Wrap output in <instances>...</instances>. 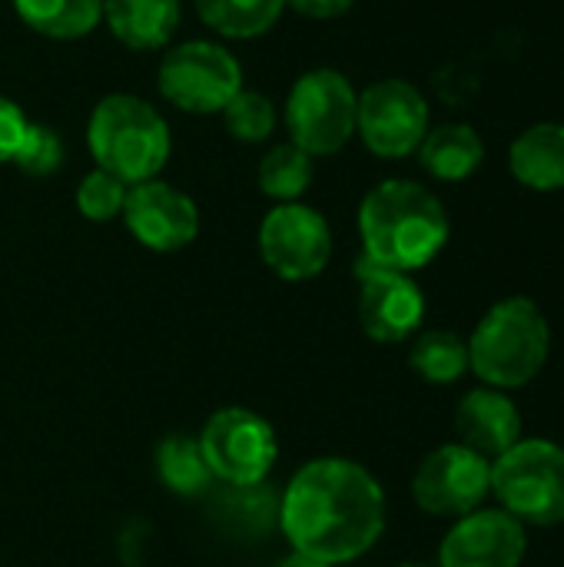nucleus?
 <instances>
[{
	"mask_svg": "<svg viewBox=\"0 0 564 567\" xmlns=\"http://www.w3.org/2000/svg\"><path fill=\"white\" fill-rule=\"evenodd\" d=\"M276 522L293 551L329 567L349 565L379 545L386 492L352 458H312L283 488Z\"/></svg>",
	"mask_w": 564,
	"mask_h": 567,
	"instance_id": "obj_1",
	"label": "nucleus"
},
{
	"mask_svg": "<svg viewBox=\"0 0 564 567\" xmlns=\"http://www.w3.org/2000/svg\"><path fill=\"white\" fill-rule=\"evenodd\" d=\"M362 256L399 269H425L449 243V213L442 199L412 179H386L359 206Z\"/></svg>",
	"mask_w": 564,
	"mask_h": 567,
	"instance_id": "obj_2",
	"label": "nucleus"
},
{
	"mask_svg": "<svg viewBox=\"0 0 564 567\" xmlns=\"http://www.w3.org/2000/svg\"><path fill=\"white\" fill-rule=\"evenodd\" d=\"M86 146L96 169L136 186L163 173L173 140L170 123L153 103L133 93H110L90 113Z\"/></svg>",
	"mask_w": 564,
	"mask_h": 567,
	"instance_id": "obj_3",
	"label": "nucleus"
},
{
	"mask_svg": "<svg viewBox=\"0 0 564 567\" xmlns=\"http://www.w3.org/2000/svg\"><path fill=\"white\" fill-rule=\"evenodd\" d=\"M552 329L529 296L495 302L469 339V369L499 392L529 385L548 362Z\"/></svg>",
	"mask_w": 564,
	"mask_h": 567,
	"instance_id": "obj_4",
	"label": "nucleus"
},
{
	"mask_svg": "<svg viewBox=\"0 0 564 567\" xmlns=\"http://www.w3.org/2000/svg\"><path fill=\"white\" fill-rule=\"evenodd\" d=\"M492 495L522 525H564V445L522 439L492 462Z\"/></svg>",
	"mask_w": 564,
	"mask_h": 567,
	"instance_id": "obj_5",
	"label": "nucleus"
},
{
	"mask_svg": "<svg viewBox=\"0 0 564 567\" xmlns=\"http://www.w3.org/2000/svg\"><path fill=\"white\" fill-rule=\"evenodd\" d=\"M359 93L332 66L306 70L286 96V130L309 156H336L356 133Z\"/></svg>",
	"mask_w": 564,
	"mask_h": 567,
	"instance_id": "obj_6",
	"label": "nucleus"
},
{
	"mask_svg": "<svg viewBox=\"0 0 564 567\" xmlns=\"http://www.w3.org/2000/svg\"><path fill=\"white\" fill-rule=\"evenodd\" d=\"M196 439L213 478L223 482L226 488L266 485L279 458V439L269 419L243 405L216 409L203 422Z\"/></svg>",
	"mask_w": 564,
	"mask_h": 567,
	"instance_id": "obj_7",
	"label": "nucleus"
},
{
	"mask_svg": "<svg viewBox=\"0 0 564 567\" xmlns=\"http://www.w3.org/2000/svg\"><path fill=\"white\" fill-rule=\"evenodd\" d=\"M156 86L163 100L183 113H223L243 90V66L213 40H186L166 50Z\"/></svg>",
	"mask_w": 564,
	"mask_h": 567,
	"instance_id": "obj_8",
	"label": "nucleus"
},
{
	"mask_svg": "<svg viewBox=\"0 0 564 567\" xmlns=\"http://www.w3.org/2000/svg\"><path fill=\"white\" fill-rule=\"evenodd\" d=\"M259 259L283 282H309L332 259V229L306 203H276L256 233Z\"/></svg>",
	"mask_w": 564,
	"mask_h": 567,
	"instance_id": "obj_9",
	"label": "nucleus"
},
{
	"mask_svg": "<svg viewBox=\"0 0 564 567\" xmlns=\"http://www.w3.org/2000/svg\"><path fill=\"white\" fill-rule=\"evenodd\" d=\"M356 133L382 159H406L429 133V103L409 80L389 76L359 93Z\"/></svg>",
	"mask_w": 564,
	"mask_h": 567,
	"instance_id": "obj_10",
	"label": "nucleus"
},
{
	"mask_svg": "<svg viewBox=\"0 0 564 567\" xmlns=\"http://www.w3.org/2000/svg\"><path fill=\"white\" fill-rule=\"evenodd\" d=\"M492 495V462L462 442L429 452L412 475V498L432 518H462Z\"/></svg>",
	"mask_w": 564,
	"mask_h": 567,
	"instance_id": "obj_11",
	"label": "nucleus"
},
{
	"mask_svg": "<svg viewBox=\"0 0 564 567\" xmlns=\"http://www.w3.org/2000/svg\"><path fill=\"white\" fill-rule=\"evenodd\" d=\"M356 282H359V326L372 342L396 346L422 329L425 292L419 289L412 272H399L359 256Z\"/></svg>",
	"mask_w": 564,
	"mask_h": 567,
	"instance_id": "obj_12",
	"label": "nucleus"
},
{
	"mask_svg": "<svg viewBox=\"0 0 564 567\" xmlns=\"http://www.w3.org/2000/svg\"><path fill=\"white\" fill-rule=\"evenodd\" d=\"M120 219L126 223L130 236L153 252H180L199 236L196 203L160 176L126 189Z\"/></svg>",
	"mask_w": 564,
	"mask_h": 567,
	"instance_id": "obj_13",
	"label": "nucleus"
},
{
	"mask_svg": "<svg viewBox=\"0 0 564 567\" xmlns=\"http://www.w3.org/2000/svg\"><path fill=\"white\" fill-rule=\"evenodd\" d=\"M529 551L525 525L502 508H475L455 518L439 548V567H522Z\"/></svg>",
	"mask_w": 564,
	"mask_h": 567,
	"instance_id": "obj_14",
	"label": "nucleus"
},
{
	"mask_svg": "<svg viewBox=\"0 0 564 567\" xmlns=\"http://www.w3.org/2000/svg\"><path fill=\"white\" fill-rule=\"evenodd\" d=\"M455 432L465 449L495 462L499 455H505L522 442L525 425H522V412L505 392L482 385L462 395L455 409Z\"/></svg>",
	"mask_w": 564,
	"mask_h": 567,
	"instance_id": "obj_15",
	"label": "nucleus"
},
{
	"mask_svg": "<svg viewBox=\"0 0 564 567\" xmlns=\"http://www.w3.org/2000/svg\"><path fill=\"white\" fill-rule=\"evenodd\" d=\"M509 169L515 183L535 193L564 189V123H535L509 146Z\"/></svg>",
	"mask_w": 564,
	"mask_h": 567,
	"instance_id": "obj_16",
	"label": "nucleus"
},
{
	"mask_svg": "<svg viewBox=\"0 0 564 567\" xmlns=\"http://www.w3.org/2000/svg\"><path fill=\"white\" fill-rule=\"evenodd\" d=\"M180 0H103V23L130 50H160L180 27Z\"/></svg>",
	"mask_w": 564,
	"mask_h": 567,
	"instance_id": "obj_17",
	"label": "nucleus"
},
{
	"mask_svg": "<svg viewBox=\"0 0 564 567\" xmlns=\"http://www.w3.org/2000/svg\"><path fill=\"white\" fill-rule=\"evenodd\" d=\"M416 153L429 176H435L442 183H462L482 166L485 143L475 133V126H469V123H442L435 130L429 126V133Z\"/></svg>",
	"mask_w": 564,
	"mask_h": 567,
	"instance_id": "obj_18",
	"label": "nucleus"
},
{
	"mask_svg": "<svg viewBox=\"0 0 564 567\" xmlns=\"http://www.w3.org/2000/svg\"><path fill=\"white\" fill-rule=\"evenodd\" d=\"M153 468H156L160 485L180 498H196L213 485V472L203 458L199 439L186 432H173L156 442Z\"/></svg>",
	"mask_w": 564,
	"mask_h": 567,
	"instance_id": "obj_19",
	"label": "nucleus"
},
{
	"mask_svg": "<svg viewBox=\"0 0 564 567\" xmlns=\"http://www.w3.org/2000/svg\"><path fill=\"white\" fill-rule=\"evenodd\" d=\"M13 10L50 40H80L103 20V0H13Z\"/></svg>",
	"mask_w": 564,
	"mask_h": 567,
	"instance_id": "obj_20",
	"label": "nucleus"
},
{
	"mask_svg": "<svg viewBox=\"0 0 564 567\" xmlns=\"http://www.w3.org/2000/svg\"><path fill=\"white\" fill-rule=\"evenodd\" d=\"M199 20L229 40H253L273 30L286 10V0H193Z\"/></svg>",
	"mask_w": 564,
	"mask_h": 567,
	"instance_id": "obj_21",
	"label": "nucleus"
},
{
	"mask_svg": "<svg viewBox=\"0 0 564 567\" xmlns=\"http://www.w3.org/2000/svg\"><path fill=\"white\" fill-rule=\"evenodd\" d=\"M409 365L429 385H455L469 372V342L449 329H429L416 336Z\"/></svg>",
	"mask_w": 564,
	"mask_h": 567,
	"instance_id": "obj_22",
	"label": "nucleus"
},
{
	"mask_svg": "<svg viewBox=\"0 0 564 567\" xmlns=\"http://www.w3.org/2000/svg\"><path fill=\"white\" fill-rule=\"evenodd\" d=\"M259 189L276 203H299V196L312 186V156L296 143H279L259 159Z\"/></svg>",
	"mask_w": 564,
	"mask_h": 567,
	"instance_id": "obj_23",
	"label": "nucleus"
},
{
	"mask_svg": "<svg viewBox=\"0 0 564 567\" xmlns=\"http://www.w3.org/2000/svg\"><path fill=\"white\" fill-rule=\"evenodd\" d=\"M223 123H226L233 140L263 143L276 130V106L269 103V96H263L256 90H239L229 100V106L223 110Z\"/></svg>",
	"mask_w": 564,
	"mask_h": 567,
	"instance_id": "obj_24",
	"label": "nucleus"
},
{
	"mask_svg": "<svg viewBox=\"0 0 564 567\" xmlns=\"http://www.w3.org/2000/svg\"><path fill=\"white\" fill-rule=\"evenodd\" d=\"M126 183H120L116 176L93 169L80 179L76 186V209L80 216H86L90 223H110L116 216H123V203H126Z\"/></svg>",
	"mask_w": 564,
	"mask_h": 567,
	"instance_id": "obj_25",
	"label": "nucleus"
},
{
	"mask_svg": "<svg viewBox=\"0 0 564 567\" xmlns=\"http://www.w3.org/2000/svg\"><path fill=\"white\" fill-rule=\"evenodd\" d=\"M63 140L53 126H43V123H30L27 133H23V143L13 156V166L27 176H50L63 166Z\"/></svg>",
	"mask_w": 564,
	"mask_h": 567,
	"instance_id": "obj_26",
	"label": "nucleus"
},
{
	"mask_svg": "<svg viewBox=\"0 0 564 567\" xmlns=\"http://www.w3.org/2000/svg\"><path fill=\"white\" fill-rule=\"evenodd\" d=\"M27 126H30V120L23 116V110L13 100L0 96V163H13Z\"/></svg>",
	"mask_w": 564,
	"mask_h": 567,
	"instance_id": "obj_27",
	"label": "nucleus"
},
{
	"mask_svg": "<svg viewBox=\"0 0 564 567\" xmlns=\"http://www.w3.org/2000/svg\"><path fill=\"white\" fill-rule=\"evenodd\" d=\"M352 3H356V0H286V7H293L296 13L312 17V20L342 17L346 10H352Z\"/></svg>",
	"mask_w": 564,
	"mask_h": 567,
	"instance_id": "obj_28",
	"label": "nucleus"
},
{
	"mask_svg": "<svg viewBox=\"0 0 564 567\" xmlns=\"http://www.w3.org/2000/svg\"><path fill=\"white\" fill-rule=\"evenodd\" d=\"M276 567H329V565H322V561H312V558H306V555H299V551H289L283 561Z\"/></svg>",
	"mask_w": 564,
	"mask_h": 567,
	"instance_id": "obj_29",
	"label": "nucleus"
},
{
	"mask_svg": "<svg viewBox=\"0 0 564 567\" xmlns=\"http://www.w3.org/2000/svg\"><path fill=\"white\" fill-rule=\"evenodd\" d=\"M399 567H429V565H399Z\"/></svg>",
	"mask_w": 564,
	"mask_h": 567,
	"instance_id": "obj_30",
	"label": "nucleus"
}]
</instances>
